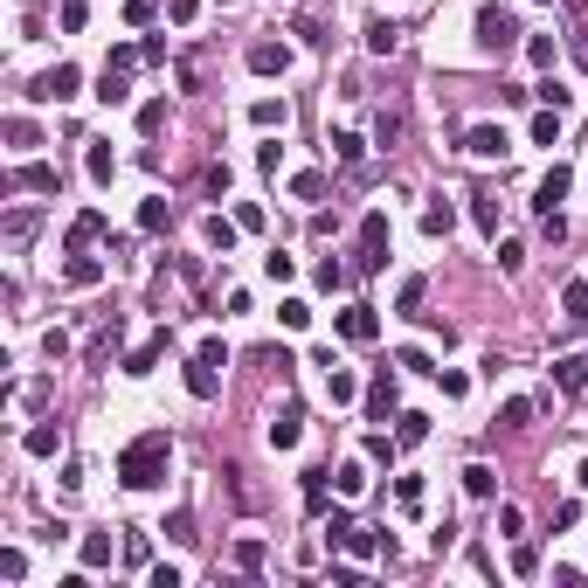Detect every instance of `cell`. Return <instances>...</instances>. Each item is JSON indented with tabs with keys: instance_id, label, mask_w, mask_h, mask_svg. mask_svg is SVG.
Segmentation results:
<instances>
[{
	"instance_id": "obj_1",
	"label": "cell",
	"mask_w": 588,
	"mask_h": 588,
	"mask_svg": "<svg viewBox=\"0 0 588 588\" xmlns=\"http://www.w3.org/2000/svg\"><path fill=\"white\" fill-rule=\"evenodd\" d=\"M166 457H173V436H166V429L132 436V443L118 450V484H125V491H153V484L166 478Z\"/></svg>"
},
{
	"instance_id": "obj_2",
	"label": "cell",
	"mask_w": 588,
	"mask_h": 588,
	"mask_svg": "<svg viewBox=\"0 0 588 588\" xmlns=\"http://www.w3.org/2000/svg\"><path fill=\"white\" fill-rule=\"evenodd\" d=\"M519 42V21H512L506 7H478V49L484 55H506Z\"/></svg>"
},
{
	"instance_id": "obj_3",
	"label": "cell",
	"mask_w": 588,
	"mask_h": 588,
	"mask_svg": "<svg viewBox=\"0 0 588 588\" xmlns=\"http://www.w3.org/2000/svg\"><path fill=\"white\" fill-rule=\"evenodd\" d=\"M77 83H83L77 63H55V70H42V77H35V90H28V97H35V105H70V97H77Z\"/></svg>"
},
{
	"instance_id": "obj_4",
	"label": "cell",
	"mask_w": 588,
	"mask_h": 588,
	"mask_svg": "<svg viewBox=\"0 0 588 588\" xmlns=\"http://www.w3.org/2000/svg\"><path fill=\"white\" fill-rule=\"evenodd\" d=\"M7 188H14V194H55V188H63V173H55L49 160H21L14 173H7Z\"/></svg>"
},
{
	"instance_id": "obj_5",
	"label": "cell",
	"mask_w": 588,
	"mask_h": 588,
	"mask_svg": "<svg viewBox=\"0 0 588 588\" xmlns=\"http://www.w3.org/2000/svg\"><path fill=\"white\" fill-rule=\"evenodd\" d=\"M340 340H353V347H374V340H381L374 305H347V312H340Z\"/></svg>"
},
{
	"instance_id": "obj_6",
	"label": "cell",
	"mask_w": 588,
	"mask_h": 588,
	"mask_svg": "<svg viewBox=\"0 0 588 588\" xmlns=\"http://www.w3.org/2000/svg\"><path fill=\"white\" fill-rule=\"evenodd\" d=\"M388 264V214H367L360 222V270H381Z\"/></svg>"
},
{
	"instance_id": "obj_7",
	"label": "cell",
	"mask_w": 588,
	"mask_h": 588,
	"mask_svg": "<svg viewBox=\"0 0 588 588\" xmlns=\"http://www.w3.org/2000/svg\"><path fill=\"white\" fill-rule=\"evenodd\" d=\"M464 153H471V160H506L512 139L499 132V125H471V132H464Z\"/></svg>"
},
{
	"instance_id": "obj_8",
	"label": "cell",
	"mask_w": 588,
	"mask_h": 588,
	"mask_svg": "<svg viewBox=\"0 0 588 588\" xmlns=\"http://www.w3.org/2000/svg\"><path fill=\"white\" fill-rule=\"evenodd\" d=\"M249 70H256V77H284V70H291V49H284V42H249Z\"/></svg>"
},
{
	"instance_id": "obj_9",
	"label": "cell",
	"mask_w": 588,
	"mask_h": 588,
	"mask_svg": "<svg viewBox=\"0 0 588 588\" xmlns=\"http://www.w3.org/2000/svg\"><path fill=\"white\" fill-rule=\"evenodd\" d=\"M214 388H222V367L194 353V360H188V395H194V401H214Z\"/></svg>"
},
{
	"instance_id": "obj_10",
	"label": "cell",
	"mask_w": 588,
	"mask_h": 588,
	"mask_svg": "<svg viewBox=\"0 0 588 588\" xmlns=\"http://www.w3.org/2000/svg\"><path fill=\"white\" fill-rule=\"evenodd\" d=\"M575 188V166H547V181H540V194H533V208L540 214H554V201Z\"/></svg>"
},
{
	"instance_id": "obj_11",
	"label": "cell",
	"mask_w": 588,
	"mask_h": 588,
	"mask_svg": "<svg viewBox=\"0 0 588 588\" xmlns=\"http://www.w3.org/2000/svg\"><path fill=\"white\" fill-rule=\"evenodd\" d=\"M554 388H561V395H582L588 388V360L582 353H561V360H554Z\"/></svg>"
},
{
	"instance_id": "obj_12",
	"label": "cell",
	"mask_w": 588,
	"mask_h": 588,
	"mask_svg": "<svg viewBox=\"0 0 588 588\" xmlns=\"http://www.w3.org/2000/svg\"><path fill=\"white\" fill-rule=\"evenodd\" d=\"M561 319L567 325H588V277H567V284H561Z\"/></svg>"
},
{
	"instance_id": "obj_13",
	"label": "cell",
	"mask_w": 588,
	"mask_h": 588,
	"mask_svg": "<svg viewBox=\"0 0 588 588\" xmlns=\"http://www.w3.org/2000/svg\"><path fill=\"white\" fill-rule=\"evenodd\" d=\"M284 118H291L284 97H256V105H249V125H256V132H284Z\"/></svg>"
},
{
	"instance_id": "obj_14",
	"label": "cell",
	"mask_w": 588,
	"mask_h": 588,
	"mask_svg": "<svg viewBox=\"0 0 588 588\" xmlns=\"http://www.w3.org/2000/svg\"><path fill=\"white\" fill-rule=\"evenodd\" d=\"M160 353H166V332H153V340H139V347L125 353V374H153V367H160Z\"/></svg>"
},
{
	"instance_id": "obj_15",
	"label": "cell",
	"mask_w": 588,
	"mask_h": 588,
	"mask_svg": "<svg viewBox=\"0 0 588 588\" xmlns=\"http://www.w3.org/2000/svg\"><path fill=\"white\" fill-rule=\"evenodd\" d=\"M97 277H105V264H97V256H83V249H70V264H63V284H77V291H90Z\"/></svg>"
},
{
	"instance_id": "obj_16",
	"label": "cell",
	"mask_w": 588,
	"mask_h": 588,
	"mask_svg": "<svg viewBox=\"0 0 588 588\" xmlns=\"http://www.w3.org/2000/svg\"><path fill=\"white\" fill-rule=\"evenodd\" d=\"M21 450H28V457H55V450H63V423H35V429L21 436Z\"/></svg>"
},
{
	"instance_id": "obj_17",
	"label": "cell",
	"mask_w": 588,
	"mask_h": 588,
	"mask_svg": "<svg viewBox=\"0 0 588 588\" xmlns=\"http://www.w3.org/2000/svg\"><path fill=\"white\" fill-rule=\"evenodd\" d=\"M83 146H90V153H83V166H90V181H97V188H105L111 173H118V153H111L105 139H83Z\"/></svg>"
},
{
	"instance_id": "obj_18",
	"label": "cell",
	"mask_w": 588,
	"mask_h": 588,
	"mask_svg": "<svg viewBox=\"0 0 588 588\" xmlns=\"http://www.w3.org/2000/svg\"><path fill=\"white\" fill-rule=\"evenodd\" d=\"M367 49H374V55H395V49H401V28L388 21V14H374V21H367Z\"/></svg>"
},
{
	"instance_id": "obj_19",
	"label": "cell",
	"mask_w": 588,
	"mask_h": 588,
	"mask_svg": "<svg viewBox=\"0 0 588 588\" xmlns=\"http://www.w3.org/2000/svg\"><path fill=\"white\" fill-rule=\"evenodd\" d=\"M97 236H105V214H97V208H83L77 222H70V249H90Z\"/></svg>"
},
{
	"instance_id": "obj_20",
	"label": "cell",
	"mask_w": 588,
	"mask_h": 588,
	"mask_svg": "<svg viewBox=\"0 0 588 588\" xmlns=\"http://www.w3.org/2000/svg\"><path fill=\"white\" fill-rule=\"evenodd\" d=\"M388 408H395V374L381 367V374L367 381V416H388Z\"/></svg>"
},
{
	"instance_id": "obj_21",
	"label": "cell",
	"mask_w": 588,
	"mask_h": 588,
	"mask_svg": "<svg viewBox=\"0 0 588 588\" xmlns=\"http://www.w3.org/2000/svg\"><path fill=\"white\" fill-rule=\"evenodd\" d=\"M97 97H105V105H125V97H132V70H105V77H97Z\"/></svg>"
},
{
	"instance_id": "obj_22",
	"label": "cell",
	"mask_w": 588,
	"mask_h": 588,
	"mask_svg": "<svg viewBox=\"0 0 588 588\" xmlns=\"http://www.w3.org/2000/svg\"><path fill=\"white\" fill-rule=\"evenodd\" d=\"M236 229H242V222H222V214H208V222H201V236H208V249H222V256L236 249Z\"/></svg>"
},
{
	"instance_id": "obj_23",
	"label": "cell",
	"mask_w": 588,
	"mask_h": 588,
	"mask_svg": "<svg viewBox=\"0 0 588 588\" xmlns=\"http://www.w3.org/2000/svg\"><path fill=\"white\" fill-rule=\"evenodd\" d=\"M298 436H305V429H298V408H284V416L270 423V450H298Z\"/></svg>"
},
{
	"instance_id": "obj_24",
	"label": "cell",
	"mask_w": 588,
	"mask_h": 588,
	"mask_svg": "<svg viewBox=\"0 0 588 588\" xmlns=\"http://www.w3.org/2000/svg\"><path fill=\"white\" fill-rule=\"evenodd\" d=\"M450 229H457V208L450 201H429L423 208V236H450Z\"/></svg>"
},
{
	"instance_id": "obj_25",
	"label": "cell",
	"mask_w": 588,
	"mask_h": 588,
	"mask_svg": "<svg viewBox=\"0 0 588 588\" xmlns=\"http://www.w3.org/2000/svg\"><path fill=\"white\" fill-rule=\"evenodd\" d=\"M325 395H332V401H360V381H353L347 367L332 360V367H325Z\"/></svg>"
},
{
	"instance_id": "obj_26",
	"label": "cell",
	"mask_w": 588,
	"mask_h": 588,
	"mask_svg": "<svg viewBox=\"0 0 588 588\" xmlns=\"http://www.w3.org/2000/svg\"><path fill=\"white\" fill-rule=\"evenodd\" d=\"M471 222L484 236H499V194H471Z\"/></svg>"
},
{
	"instance_id": "obj_27",
	"label": "cell",
	"mask_w": 588,
	"mask_h": 588,
	"mask_svg": "<svg viewBox=\"0 0 588 588\" xmlns=\"http://www.w3.org/2000/svg\"><path fill=\"white\" fill-rule=\"evenodd\" d=\"M395 450H401V436H367V443H360V457H367V464H395Z\"/></svg>"
},
{
	"instance_id": "obj_28",
	"label": "cell",
	"mask_w": 588,
	"mask_h": 588,
	"mask_svg": "<svg viewBox=\"0 0 588 588\" xmlns=\"http://www.w3.org/2000/svg\"><path fill=\"white\" fill-rule=\"evenodd\" d=\"M111 547H118L111 533H83V567H111Z\"/></svg>"
},
{
	"instance_id": "obj_29",
	"label": "cell",
	"mask_w": 588,
	"mask_h": 588,
	"mask_svg": "<svg viewBox=\"0 0 588 588\" xmlns=\"http://www.w3.org/2000/svg\"><path fill=\"white\" fill-rule=\"evenodd\" d=\"M526 423H533V401H526V395H512L506 408H499V429H526Z\"/></svg>"
},
{
	"instance_id": "obj_30",
	"label": "cell",
	"mask_w": 588,
	"mask_h": 588,
	"mask_svg": "<svg viewBox=\"0 0 588 588\" xmlns=\"http://www.w3.org/2000/svg\"><path fill=\"white\" fill-rule=\"evenodd\" d=\"M464 491H471V499H491V491H499L491 464H471V471H464Z\"/></svg>"
},
{
	"instance_id": "obj_31",
	"label": "cell",
	"mask_w": 588,
	"mask_h": 588,
	"mask_svg": "<svg viewBox=\"0 0 588 588\" xmlns=\"http://www.w3.org/2000/svg\"><path fill=\"white\" fill-rule=\"evenodd\" d=\"M332 153H340V166H360V160H367V139H360V132H340V139H332Z\"/></svg>"
},
{
	"instance_id": "obj_32",
	"label": "cell",
	"mask_w": 588,
	"mask_h": 588,
	"mask_svg": "<svg viewBox=\"0 0 588 588\" xmlns=\"http://www.w3.org/2000/svg\"><path fill=\"white\" fill-rule=\"evenodd\" d=\"M35 229H42V214H35V208H14V214H7V242H28Z\"/></svg>"
},
{
	"instance_id": "obj_33",
	"label": "cell",
	"mask_w": 588,
	"mask_h": 588,
	"mask_svg": "<svg viewBox=\"0 0 588 588\" xmlns=\"http://www.w3.org/2000/svg\"><path fill=\"white\" fill-rule=\"evenodd\" d=\"M236 567L242 575H264V540H236Z\"/></svg>"
},
{
	"instance_id": "obj_34",
	"label": "cell",
	"mask_w": 588,
	"mask_h": 588,
	"mask_svg": "<svg viewBox=\"0 0 588 588\" xmlns=\"http://www.w3.org/2000/svg\"><path fill=\"white\" fill-rule=\"evenodd\" d=\"M277 319L291 325V332H305V325H312V305H305V298H284V305H277Z\"/></svg>"
},
{
	"instance_id": "obj_35",
	"label": "cell",
	"mask_w": 588,
	"mask_h": 588,
	"mask_svg": "<svg viewBox=\"0 0 588 588\" xmlns=\"http://www.w3.org/2000/svg\"><path fill=\"white\" fill-rule=\"evenodd\" d=\"M264 277H270V284H291V277H298V264L284 256V249H270V256H264Z\"/></svg>"
},
{
	"instance_id": "obj_36",
	"label": "cell",
	"mask_w": 588,
	"mask_h": 588,
	"mask_svg": "<svg viewBox=\"0 0 588 588\" xmlns=\"http://www.w3.org/2000/svg\"><path fill=\"white\" fill-rule=\"evenodd\" d=\"M401 132H408V118H401V111H381V125H374L381 146H401Z\"/></svg>"
},
{
	"instance_id": "obj_37",
	"label": "cell",
	"mask_w": 588,
	"mask_h": 588,
	"mask_svg": "<svg viewBox=\"0 0 588 588\" xmlns=\"http://www.w3.org/2000/svg\"><path fill=\"white\" fill-rule=\"evenodd\" d=\"M125 21H132V28H153V21H160V0H125Z\"/></svg>"
},
{
	"instance_id": "obj_38",
	"label": "cell",
	"mask_w": 588,
	"mask_h": 588,
	"mask_svg": "<svg viewBox=\"0 0 588 588\" xmlns=\"http://www.w3.org/2000/svg\"><path fill=\"white\" fill-rule=\"evenodd\" d=\"M561 139V111H540L533 118V146H554Z\"/></svg>"
},
{
	"instance_id": "obj_39",
	"label": "cell",
	"mask_w": 588,
	"mask_h": 588,
	"mask_svg": "<svg viewBox=\"0 0 588 588\" xmlns=\"http://www.w3.org/2000/svg\"><path fill=\"white\" fill-rule=\"evenodd\" d=\"M526 55H533L540 70H554V55H561V42H554V35H533V42H526Z\"/></svg>"
},
{
	"instance_id": "obj_40",
	"label": "cell",
	"mask_w": 588,
	"mask_h": 588,
	"mask_svg": "<svg viewBox=\"0 0 588 588\" xmlns=\"http://www.w3.org/2000/svg\"><path fill=\"white\" fill-rule=\"evenodd\" d=\"M340 547H347V554H360V561H367V554H374L381 540H374V533H360V526H347V533H340Z\"/></svg>"
},
{
	"instance_id": "obj_41",
	"label": "cell",
	"mask_w": 588,
	"mask_h": 588,
	"mask_svg": "<svg viewBox=\"0 0 588 588\" xmlns=\"http://www.w3.org/2000/svg\"><path fill=\"white\" fill-rule=\"evenodd\" d=\"M21 575H28V554H21V547H7V554H0V582H21Z\"/></svg>"
},
{
	"instance_id": "obj_42",
	"label": "cell",
	"mask_w": 588,
	"mask_h": 588,
	"mask_svg": "<svg viewBox=\"0 0 588 588\" xmlns=\"http://www.w3.org/2000/svg\"><path fill=\"white\" fill-rule=\"evenodd\" d=\"M533 97H540V105H547V111H567V105H575V97H567V90H561V83H554V77H547V83H540V90H533Z\"/></svg>"
},
{
	"instance_id": "obj_43",
	"label": "cell",
	"mask_w": 588,
	"mask_h": 588,
	"mask_svg": "<svg viewBox=\"0 0 588 588\" xmlns=\"http://www.w3.org/2000/svg\"><path fill=\"white\" fill-rule=\"evenodd\" d=\"M512 575H540V547L519 540V547H512Z\"/></svg>"
},
{
	"instance_id": "obj_44",
	"label": "cell",
	"mask_w": 588,
	"mask_h": 588,
	"mask_svg": "<svg viewBox=\"0 0 588 588\" xmlns=\"http://www.w3.org/2000/svg\"><path fill=\"white\" fill-rule=\"evenodd\" d=\"M166 222H173V208H166V201H146V208H139V229H166Z\"/></svg>"
},
{
	"instance_id": "obj_45",
	"label": "cell",
	"mask_w": 588,
	"mask_h": 588,
	"mask_svg": "<svg viewBox=\"0 0 588 588\" xmlns=\"http://www.w3.org/2000/svg\"><path fill=\"white\" fill-rule=\"evenodd\" d=\"M395 436H401V443H423V436H429V416H395Z\"/></svg>"
},
{
	"instance_id": "obj_46",
	"label": "cell",
	"mask_w": 588,
	"mask_h": 588,
	"mask_svg": "<svg viewBox=\"0 0 588 588\" xmlns=\"http://www.w3.org/2000/svg\"><path fill=\"white\" fill-rule=\"evenodd\" d=\"M340 491H347V499H353V491H367V457H360V464H347V471H340Z\"/></svg>"
},
{
	"instance_id": "obj_47",
	"label": "cell",
	"mask_w": 588,
	"mask_h": 588,
	"mask_svg": "<svg viewBox=\"0 0 588 588\" xmlns=\"http://www.w3.org/2000/svg\"><path fill=\"white\" fill-rule=\"evenodd\" d=\"M291 194H298V201H319V194H325V173H298Z\"/></svg>"
},
{
	"instance_id": "obj_48",
	"label": "cell",
	"mask_w": 588,
	"mask_h": 588,
	"mask_svg": "<svg viewBox=\"0 0 588 588\" xmlns=\"http://www.w3.org/2000/svg\"><path fill=\"white\" fill-rule=\"evenodd\" d=\"M499 533L519 540V533H526V512H519V506H499Z\"/></svg>"
},
{
	"instance_id": "obj_49",
	"label": "cell",
	"mask_w": 588,
	"mask_h": 588,
	"mask_svg": "<svg viewBox=\"0 0 588 588\" xmlns=\"http://www.w3.org/2000/svg\"><path fill=\"white\" fill-rule=\"evenodd\" d=\"M194 14H201V0H166V21H173V28H188Z\"/></svg>"
},
{
	"instance_id": "obj_50",
	"label": "cell",
	"mask_w": 588,
	"mask_h": 588,
	"mask_svg": "<svg viewBox=\"0 0 588 588\" xmlns=\"http://www.w3.org/2000/svg\"><path fill=\"white\" fill-rule=\"evenodd\" d=\"M347 277H353V270H347V264H332V256H325V264H319V284H325V291H340Z\"/></svg>"
},
{
	"instance_id": "obj_51",
	"label": "cell",
	"mask_w": 588,
	"mask_h": 588,
	"mask_svg": "<svg viewBox=\"0 0 588 588\" xmlns=\"http://www.w3.org/2000/svg\"><path fill=\"white\" fill-rule=\"evenodd\" d=\"M42 353H49V360H63V353H70V332H63V325H49V332H42Z\"/></svg>"
},
{
	"instance_id": "obj_52",
	"label": "cell",
	"mask_w": 588,
	"mask_h": 588,
	"mask_svg": "<svg viewBox=\"0 0 588 588\" xmlns=\"http://www.w3.org/2000/svg\"><path fill=\"white\" fill-rule=\"evenodd\" d=\"M83 21H90V7H83V0H63V28H70V35H77Z\"/></svg>"
},
{
	"instance_id": "obj_53",
	"label": "cell",
	"mask_w": 588,
	"mask_h": 588,
	"mask_svg": "<svg viewBox=\"0 0 588 588\" xmlns=\"http://www.w3.org/2000/svg\"><path fill=\"white\" fill-rule=\"evenodd\" d=\"M575 484H582V491H588V464H582V471H575Z\"/></svg>"
},
{
	"instance_id": "obj_54",
	"label": "cell",
	"mask_w": 588,
	"mask_h": 588,
	"mask_svg": "<svg viewBox=\"0 0 588 588\" xmlns=\"http://www.w3.org/2000/svg\"><path fill=\"white\" fill-rule=\"evenodd\" d=\"M214 7H229V0H214Z\"/></svg>"
}]
</instances>
